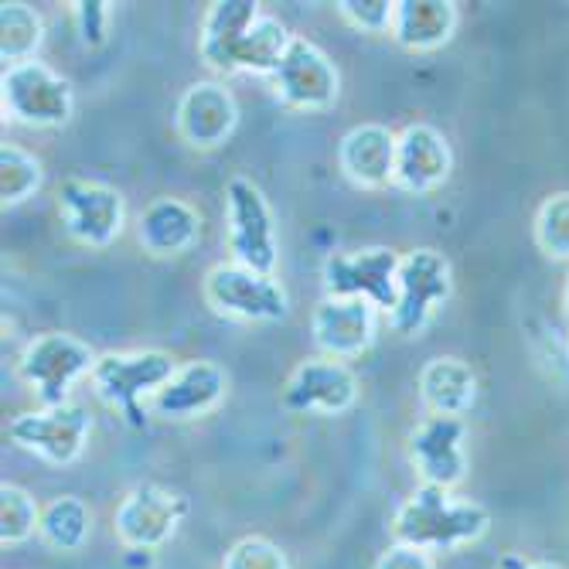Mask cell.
<instances>
[{
    "mask_svg": "<svg viewBox=\"0 0 569 569\" xmlns=\"http://www.w3.org/2000/svg\"><path fill=\"white\" fill-rule=\"evenodd\" d=\"M38 536L56 552H79L92 536V511L79 495H59L41 508Z\"/></svg>",
    "mask_w": 569,
    "mask_h": 569,
    "instance_id": "cb8c5ba5",
    "label": "cell"
},
{
    "mask_svg": "<svg viewBox=\"0 0 569 569\" xmlns=\"http://www.w3.org/2000/svg\"><path fill=\"white\" fill-rule=\"evenodd\" d=\"M41 188V161L24 147L4 143L0 147V201L21 204Z\"/></svg>",
    "mask_w": 569,
    "mask_h": 569,
    "instance_id": "83f0119b",
    "label": "cell"
},
{
    "mask_svg": "<svg viewBox=\"0 0 569 569\" xmlns=\"http://www.w3.org/2000/svg\"><path fill=\"white\" fill-rule=\"evenodd\" d=\"M358 376L338 358L318 355L303 358L290 372L283 386V409L290 412H321V417H338L358 402Z\"/></svg>",
    "mask_w": 569,
    "mask_h": 569,
    "instance_id": "5bb4252c",
    "label": "cell"
},
{
    "mask_svg": "<svg viewBox=\"0 0 569 569\" xmlns=\"http://www.w3.org/2000/svg\"><path fill=\"white\" fill-rule=\"evenodd\" d=\"M229 392V376L209 358H194L178 366L168 386L150 399V409L164 420H198L212 412Z\"/></svg>",
    "mask_w": 569,
    "mask_h": 569,
    "instance_id": "e0dca14e",
    "label": "cell"
},
{
    "mask_svg": "<svg viewBox=\"0 0 569 569\" xmlns=\"http://www.w3.org/2000/svg\"><path fill=\"white\" fill-rule=\"evenodd\" d=\"M41 526V508L21 485H0V542L21 546Z\"/></svg>",
    "mask_w": 569,
    "mask_h": 569,
    "instance_id": "4316f807",
    "label": "cell"
},
{
    "mask_svg": "<svg viewBox=\"0 0 569 569\" xmlns=\"http://www.w3.org/2000/svg\"><path fill=\"white\" fill-rule=\"evenodd\" d=\"M89 430H92V420L86 406L79 402H66V406H41V409H28V412H18V417L8 423V437L48 460V463H76L86 450V440H89Z\"/></svg>",
    "mask_w": 569,
    "mask_h": 569,
    "instance_id": "9c48e42d",
    "label": "cell"
},
{
    "mask_svg": "<svg viewBox=\"0 0 569 569\" xmlns=\"http://www.w3.org/2000/svg\"><path fill=\"white\" fill-rule=\"evenodd\" d=\"M72 14H76V28H79L82 44L99 48L102 41H107V31H110V4H102V0H76Z\"/></svg>",
    "mask_w": 569,
    "mask_h": 569,
    "instance_id": "1f68e13d",
    "label": "cell"
},
{
    "mask_svg": "<svg viewBox=\"0 0 569 569\" xmlns=\"http://www.w3.org/2000/svg\"><path fill=\"white\" fill-rule=\"evenodd\" d=\"M420 399L430 417H468L478 402V376L463 358L437 355L420 369Z\"/></svg>",
    "mask_w": 569,
    "mask_h": 569,
    "instance_id": "7402d4cb",
    "label": "cell"
},
{
    "mask_svg": "<svg viewBox=\"0 0 569 569\" xmlns=\"http://www.w3.org/2000/svg\"><path fill=\"white\" fill-rule=\"evenodd\" d=\"M256 21H260L256 0H216V4H209L198 34L201 62L222 76L239 72V51Z\"/></svg>",
    "mask_w": 569,
    "mask_h": 569,
    "instance_id": "ffe728a7",
    "label": "cell"
},
{
    "mask_svg": "<svg viewBox=\"0 0 569 569\" xmlns=\"http://www.w3.org/2000/svg\"><path fill=\"white\" fill-rule=\"evenodd\" d=\"M396 283H399V297L389 315V325L396 335L412 338L430 325L437 307H443L450 300L453 273H450V263L443 252L412 249V252H402Z\"/></svg>",
    "mask_w": 569,
    "mask_h": 569,
    "instance_id": "8992f818",
    "label": "cell"
},
{
    "mask_svg": "<svg viewBox=\"0 0 569 569\" xmlns=\"http://www.w3.org/2000/svg\"><path fill=\"white\" fill-rule=\"evenodd\" d=\"M562 297H566V310H569V277H566V290H562Z\"/></svg>",
    "mask_w": 569,
    "mask_h": 569,
    "instance_id": "e575fe53",
    "label": "cell"
},
{
    "mask_svg": "<svg viewBox=\"0 0 569 569\" xmlns=\"http://www.w3.org/2000/svg\"><path fill=\"white\" fill-rule=\"evenodd\" d=\"M44 41V21L34 8L21 4V0H8L0 8V59L4 66H21L38 56Z\"/></svg>",
    "mask_w": 569,
    "mask_h": 569,
    "instance_id": "d4e9b609",
    "label": "cell"
},
{
    "mask_svg": "<svg viewBox=\"0 0 569 569\" xmlns=\"http://www.w3.org/2000/svg\"><path fill=\"white\" fill-rule=\"evenodd\" d=\"M59 212L66 232L89 249H107L127 222L123 194L110 184L86 178H69L59 188Z\"/></svg>",
    "mask_w": 569,
    "mask_h": 569,
    "instance_id": "7c38bea8",
    "label": "cell"
},
{
    "mask_svg": "<svg viewBox=\"0 0 569 569\" xmlns=\"http://www.w3.org/2000/svg\"><path fill=\"white\" fill-rule=\"evenodd\" d=\"M201 236V216L194 204H188L184 198L174 194H161L153 198L147 209L140 212L137 222V239L143 246V252L150 256H181L188 252Z\"/></svg>",
    "mask_w": 569,
    "mask_h": 569,
    "instance_id": "44dd1931",
    "label": "cell"
},
{
    "mask_svg": "<svg viewBox=\"0 0 569 569\" xmlns=\"http://www.w3.org/2000/svg\"><path fill=\"white\" fill-rule=\"evenodd\" d=\"M204 300L216 315L236 321L273 325L290 315V297L273 273L249 270L242 263H219L204 277Z\"/></svg>",
    "mask_w": 569,
    "mask_h": 569,
    "instance_id": "277c9868",
    "label": "cell"
},
{
    "mask_svg": "<svg viewBox=\"0 0 569 569\" xmlns=\"http://www.w3.org/2000/svg\"><path fill=\"white\" fill-rule=\"evenodd\" d=\"M536 242L549 260H569V191H556L539 204Z\"/></svg>",
    "mask_w": 569,
    "mask_h": 569,
    "instance_id": "f1b7e54d",
    "label": "cell"
},
{
    "mask_svg": "<svg viewBox=\"0 0 569 569\" xmlns=\"http://www.w3.org/2000/svg\"><path fill=\"white\" fill-rule=\"evenodd\" d=\"M399 263L402 256L389 246H369L355 252H335L321 267L325 293L328 297H355L369 300L376 310L396 307L399 297Z\"/></svg>",
    "mask_w": 569,
    "mask_h": 569,
    "instance_id": "ba28073f",
    "label": "cell"
},
{
    "mask_svg": "<svg viewBox=\"0 0 569 569\" xmlns=\"http://www.w3.org/2000/svg\"><path fill=\"white\" fill-rule=\"evenodd\" d=\"M498 569H562V566H556V562H532V559H526V556L508 552V556L501 559Z\"/></svg>",
    "mask_w": 569,
    "mask_h": 569,
    "instance_id": "836d02e7",
    "label": "cell"
},
{
    "mask_svg": "<svg viewBox=\"0 0 569 569\" xmlns=\"http://www.w3.org/2000/svg\"><path fill=\"white\" fill-rule=\"evenodd\" d=\"M409 463L423 485L453 491L468 478V423L460 417H427L409 433Z\"/></svg>",
    "mask_w": 569,
    "mask_h": 569,
    "instance_id": "4fadbf2b",
    "label": "cell"
},
{
    "mask_svg": "<svg viewBox=\"0 0 569 569\" xmlns=\"http://www.w3.org/2000/svg\"><path fill=\"white\" fill-rule=\"evenodd\" d=\"M293 34L287 24L273 14H260V21L252 24V31L242 41L239 51V72H256V76H273L287 56Z\"/></svg>",
    "mask_w": 569,
    "mask_h": 569,
    "instance_id": "484cf974",
    "label": "cell"
},
{
    "mask_svg": "<svg viewBox=\"0 0 569 569\" xmlns=\"http://www.w3.org/2000/svg\"><path fill=\"white\" fill-rule=\"evenodd\" d=\"M222 569H290L287 552L267 536H246L229 552Z\"/></svg>",
    "mask_w": 569,
    "mask_h": 569,
    "instance_id": "f546056e",
    "label": "cell"
},
{
    "mask_svg": "<svg viewBox=\"0 0 569 569\" xmlns=\"http://www.w3.org/2000/svg\"><path fill=\"white\" fill-rule=\"evenodd\" d=\"M460 11L453 0H399L392 38L409 51L443 48L457 31Z\"/></svg>",
    "mask_w": 569,
    "mask_h": 569,
    "instance_id": "603a6c76",
    "label": "cell"
},
{
    "mask_svg": "<svg viewBox=\"0 0 569 569\" xmlns=\"http://www.w3.org/2000/svg\"><path fill=\"white\" fill-rule=\"evenodd\" d=\"M178 372V361L161 348L143 351H107L92 369V386L102 402L120 409L130 427L147 423V402L158 396Z\"/></svg>",
    "mask_w": 569,
    "mask_h": 569,
    "instance_id": "7a4b0ae2",
    "label": "cell"
},
{
    "mask_svg": "<svg viewBox=\"0 0 569 569\" xmlns=\"http://www.w3.org/2000/svg\"><path fill=\"white\" fill-rule=\"evenodd\" d=\"M310 335L328 358H358L376 341V307L355 297H325L310 315Z\"/></svg>",
    "mask_w": 569,
    "mask_h": 569,
    "instance_id": "2e32d148",
    "label": "cell"
},
{
    "mask_svg": "<svg viewBox=\"0 0 569 569\" xmlns=\"http://www.w3.org/2000/svg\"><path fill=\"white\" fill-rule=\"evenodd\" d=\"M376 569H433V559H430V552H423V549H417V546H402V542H396V546H389V549L379 556Z\"/></svg>",
    "mask_w": 569,
    "mask_h": 569,
    "instance_id": "d6a6232c",
    "label": "cell"
},
{
    "mask_svg": "<svg viewBox=\"0 0 569 569\" xmlns=\"http://www.w3.org/2000/svg\"><path fill=\"white\" fill-rule=\"evenodd\" d=\"M184 515H188L184 495H178L164 485L143 481L123 495V501L113 515V529L127 549L153 552L178 532Z\"/></svg>",
    "mask_w": 569,
    "mask_h": 569,
    "instance_id": "30bf717a",
    "label": "cell"
},
{
    "mask_svg": "<svg viewBox=\"0 0 569 569\" xmlns=\"http://www.w3.org/2000/svg\"><path fill=\"white\" fill-rule=\"evenodd\" d=\"M396 140L382 123H358L338 143V168L358 188L396 184Z\"/></svg>",
    "mask_w": 569,
    "mask_h": 569,
    "instance_id": "d6986e66",
    "label": "cell"
},
{
    "mask_svg": "<svg viewBox=\"0 0 569 569\" xmlns=\"http://www.w3.org/2000/svg\"><path fill=\"white\" fill-rule=\"evenodd\" d=\"M0 99H4V113L28 127H62L76 110L72 82L38 59L4 69Z\"/></svg>",
    "mask_w": 569,
    "mask_h": 569,
    "instance_id": "52a82bcc",
    "label": "cell"
},
{
    "mask_svg": "<svg viewBox=\"0 0 569 569\" xmlns=\"http://www.w3.org/2000/svg\"><path fill=\"white\" fill-rule=\"evenodd\" d=\"M491 529V515L471 498H457L447 488L420 485L399 511L392 515V539L402 546H417L423 552H447L478 542Z\"/></svg>",
    "mask_w": 569,
    "mask_h": 569,
    "instance_id": "6da1fadb",
    "label": "cell"
},
{
    "mask_svg": "<svg viewBox=\"0 0 569 569\" xmlns=\"http://www.w3.org/2000/svg\"><path fill=\"white\" fill-rule=\"evenodd\" d=\"M226 222H229L232 263H242L260 273H273L280 260L277 219H273L267 194L249 178H232L226 184Z\"/></svg>",
    "mask_w": 569,
    "mask_h": 569,
    "instance_id": "5b68a950",
    "label": "cell"
},
{
    "mask_svg": "<svg viewBox=\"0 0 569 569\" xmlns=\"http://www.w3.org/2000/svg\"><path fill=\"white\" fill-rule=\"evenodd\" d=\"M273 92L283 107L303 110V113H318L335 107V99L341 92V76L335 62L328 59V51H321L315 41L293 38L280 69L270 76Z\"/></svg>",
    "mask_w": 569,
    "mask_h": 569,
    "instance_id": "8fae6325",
    "label": "cell"
},
{
    "mask_svg": "<svg viewBox=\"0 0 569 569\" xmlns=\"http://www.w3.org/2000/svg\"><path fill=\"white\" fill-rule=\"evenodd\" d=\"M96 361L99 355L82 338L66 331H44L24 345L18 358V376L24 379V386H31L41 406H66L69 389L82 376H92Z\"/></svg>",
    "mask_w": 569,
    "mask_h": 569,
    "instance_id": "3957f363",
    "label": "cell"
},
{
    "mask_svg": "<svg viewBox=\"0 0 569 569\" xmlns=\"http://www.w3.org/2000/svg\"><path fill=\"white\" fill-rule=\"evenodd\" d=\"M341 18L366 31V34H392V21H396V4L392 0H341L338 4Z\"/></svg>",
    "mask_w": 569,
    "mask_h": 569,
    "instance_id": "4dcf8cb0",
    "label": "cell"
},
{
    "mask_svg": "<svg viewBox=\"0 0 569 569\" xmlns=\"http://www.w3.org/2000/svg\"><path fill=\"white\" fill-rule=\"evenodd\" d=\"M453 168L447 137L430 123H409L396 140V184L412 194L437 191Z\"/></svg>",
    "mask_w": 569,
    "mask_h": 569,
    "instance_id": "ac0fdd59",
    "label": "cell"
},
{
    "mask_svg": "<svg viewBox=\"0 0 569 569\" xmlns=\"http://www.w3.org/2000/svg\"><path fill=\"white\" fill-rule=\"evenodd\" d=\"M174 127H178V137L188 147H194V150H216L239 127V102L216 79L191 82L184 89V96L178 99Z\"/></svg>",
    "mask_w": 569,
    "mask_h": 569,
    "instance_id": "9a60e30c",
    "label": "cell"
}]
</instances>
